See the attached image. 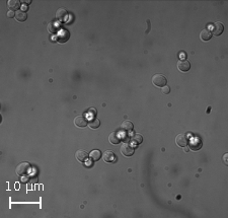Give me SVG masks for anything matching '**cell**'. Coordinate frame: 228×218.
<instances>
[{"mask_svg":"<svg viewBox=\"0 0 228 218\" xmlns=\"http://www.w3.org/2000/svg\"><path fill=\"white\" fill-rule=\"evenodd\" d=\"M131 141L133 143H135V144H141L143 141L142 135L139 134V133H134V134L131 136Z\"/></svg>","mask_w":228,"mask_h":218,"instance_id":"ac0fdd59","label":"cell"},{"mask_svg":"<svg viewBox=\"0 0 228 218\" xmlns=\"http://www.w3.org/2000/svg\"><path fill=\"white\" fill-rule=\"evenodd\" d=\"M28 7L27 5H24V6H22V10H24H24L27 11V10H28Z\"/></svg>","mask_w":228,"mask_h":218,"instance_id":"4316f807","label":"cell"},{"mask_svg":"<svg viewBox=\"0 0 228 218\" xmlns=\"http://www.w3.org/2000/svg\"><path fill=\"white\" fill-rule=\"evenodd\" d=\"M74 124L78 128H84L87 125V120L86 118H84L83 116H77L75 119H74Z\"/></svg>","mask_w":228,"mask_h":218,"instance_id":"30bf717a","label":"cell"},{"mask_svg":"<svg viewBox=\"0 0 228 218\" xmlns=\"http://www.w3.org/2000/svg\"><path fill=\"white\" fill-rule=\"evenodd\" d=\"M169 92H170V87H169L168 85H164L161 87V92L163 94H168Z\"/></svg>","mask_w":228,"mask_h":218,"instance_id":"7402d4cb","label":"cell"},{"mask_svg":"<svg viewBox=\"0 0 228 218\" xmlns=\"http://www.w3.org/2000/svg\"><path fill=\"white\" fill-rule=\"evenodd\" d=\"M89 156H90V159L92 161H97L100 158V156H102V152H100L99 150H92L90 152Z\"/></svg>","mask_w":228,"mask_h":218,"instance_id":"d6986e66","label":"cell"},{"mask_svg":"<svg viewBox=\"0 0 228 218\" xmlns=\"http://www.w3.org/2000/svg\"><path fill=\"white\" fill-rule=\"evenodd\" d=\"M211 38H212V34H211V32L209 30H207V28H204V30L200 32V39L202 41H209Z\"/></svg>","mask_w":228,"mask_h":218,"instance_id":"9a60e30c","label":"cell"},{"mask_svg":"<svg viewBox=\"0 0 228 218\" xmlns=\"http://www.w3.org/2000/svg\"><path fill=\"white\" fill-rule=\"evenodd\" d=\"M189 145H190V148L194 151H198L200 150L203 146V143H202L201 139L198 137H193L191 140H189Z\"/></svg>","mask_w":228,"mask_h":218,"instance_id":"3957f363","label":"cell"},{"mask_svg":"<svg viewBox=\"0 0 228 218\" xmlns=\"http://www.w3.org/2000/svg\"><path fill=\"white\" fill-rule=\"evenodd\" d=\"M99 125H100L99 120L96 119V118L91 119L90 121H89V123H88V126L90 127L91 129H97L99 127Z\"/></svg>","mask_w":228,"mask_h":218,"instance_id":"ffe728a7","label":"cell"},{"mask_svg":"<svg viewBox=\"0 0 228 218\" xmlns=\"http://www.w3.org/2000/svg\"><path fill=\"white\" fill-rule=\"evenodd\" d=\"M75 157L78 161L80 162H85L86 159L88 158V153L85 150H82V149H79V150L76 151L75 153Z\"/></svg>","mask_w":228,"mask_h":218,"instance_id":"9c48e42d","label":"cell"},{"mask_svg":"<svg viewBox=\"0 0 228 218\" xmlns=\"http://www.w3.org/2000/svg\"><path fill=\"white\" fill-rule=\"evenodd\" d=\"M68 15V12L65 8H59L56 12V17L59 21H66Z\"/></svg>","mask_w":228,"mask_h":218,"instance_id":"7c38bea8","label":"cell"},{"mask_svg":"<svg viewBox=\"0 0 228 218\" xmlns=\"http://www.w3.org/2000/svg\"><path fill=\"white\" fill-rule=\"evenodd\" d=\"M211 31H212L211 34H213L214 36H220L224 31V25L223 24H221V22L217 21V22H215V24H213Z\"/></svg>","mask_w":228,"mask_h":218,"instance_id":"8992f818","label":"cell"},{"mask_svg":"<svg viewBox=\"0 0 228 218\" xmlns=\"http://www.w3.org/2000/svg\"><path fill=\"white\" fill-rule=\"evenodd\" d=\"M191 68V64L188 60L185 59H181L178 62V69L182 72H187V71L190 70Z\"/></svg>","mask_w":228,"mask_h":218,"instance_id":"52a82bcc","label":"cell"},{"mask_svg":"<svg viewBox=\"0 0 228 218\" xmlns=\"http://www.w3.org/2000/svg\"><path fill=\"white\" fill-rule=\"evenodd\" d=\"M22 2H24V3H25V2H27V3H31L32 1H31V0H27V1H25V0H24Z\"/></svg>","mask_w":228,"mask_h":218,"instance_id":"83f0119b","label":"cell"},{"mask_svg":"<svg viewBox=\"0 0 228 218\" xmlns=\"http://www.w3.org/2000/svg\"><path fill=\"white\" fill-rule=\"evenodd\" d=\"M227 157H228V154L227 153H225L224 154V156H223V162H224V164H228V161H227Z\"/></svg>","mask_w":228,"mask_h":218,"instance_id":"484cf974","label":"cell"},{"mask_svg":"<svg viewBox=\"0 0 228 218\" xmlns=\"http://www.w3.org/2000/svg\"><path fill=\"white\" fill-rule=\"evenodd\" d=\"M189 139L185 134H178L177 137H175V143H177L178 146L180 147H185L188 145Z\"/></svg>","mask_w":228,"mask_h":218,"instance_id":"5b68a950","label":"cell"},{"mask_svg":"<svg viewBox=\"0 0 228 218\" xmlns=\"http://www.w3.org/2000/svg\"><path fill=\"white\" fill-rule=\"evenodd\" d=\"M57 40L58 42H60V43H65V42H67L69 40V32L66 30H62L58 32V37H57Z\"/></svg>","mask_w":228,"mask_h":218,"instance_id":"8fae6325","label":"cell"},{"mask_svg":"<svg viewBox=\"0 0 228 218\" xmlns=\"http://www.w3.org/2000/svg\"><path fill=\"white\" fill-rule=\"evenodd\" d=\"M152 83L153 85L157 87H162L166 85V78H165L164 75H162V74H155L152 77Z\"/></svg>","mask_w":228,"mask_h":218,"instance_id":"7a4b0ae2","label":"cell"},{"mask_svg":"<svg viewBox=\"0 0 228 218\" xmlns=\"http://www.w3.org/2000/svg\"><path fill=\"white\" fill-rule=\"evenodd\" d=\"M109 141L112 144H119L121 142V137H120L119 133L117 132H112L109 136Z\"/></svg>","mask_w":228,"mask_h":218,"instance_id":"4fadbf2b","label":"cell"},{"mask_svg":"<svg viewBox=\"0 0 228 218\" xmlns=\"http://www.w3.org/2000/svg\"><path fill=\"white\" fill-rule=\"evenodd\" d=\"M134 147L129 144V143H124V144L121 146V152L123 155L125 156H131L134 154Z\"/></svg>","mask_w":228,"mask_h":218,"instance_id":"277c9868","label":"cell"},{"mask_svg":"<svg viewBox=\"0 0 228 218\" xmlns=\"http://www.w3.org/2000/svg\"><path fill=\"white\" fill-rule=\"evenodd\" d=\"M48 30H49V32H56L58 30H57V28H56V25L55 24H49V27H48Z\"/></svg>","mask_w":228,"mask_h":218,"instance_id":"603a6c76","label":"cell"},{"mask_svg":"<svg viewBox=\"0 0 228 218\" xmlns=\"http://www.w3.org/2000/svg\"><path fill=\"white\" fill-rule=\"evenodd\" d=\"M7 6L9 10H17L18 7L21 6V1H18V0H9L7 2Z\"/></svg>","mask_w":228,"mask_h":218,"instance_id":"2e32d148","label":"cell"},{"mask_svg":"<svg viewBox=\"0 0 228 218\" xmlns=\"http://www.w3.org/2000/svg\"><path fill=\"white\" fill-rule=\"evenodd\" d=\"M30 171H31V164L28 162H21V164H19L17 165V167L15 170L16 174L18 175H21V177L28 175Z\"/></svg>","mask_w":228,"mask_h":218,"instance_id":"6da1fadb","label":"cell"},{"mask_svg":"<svg viewBox=\"0 0 228 218\" xmlns=\"http://www.w3.org/2000/svg\"><path fill=\"white\" fill-rule=\"evenodd\" d=\"M103 158L106 162H114L116 161V155L112 150H106L103 154Z\"/></svg>","mask_w":228,"mask_h":218,"instance_id":"ba28073f","label":"cell"},{"mask_svg":"<svg viewBox=\"0 0 228 218\" xmlns=\"http://www.w3.org/2000/svg\"><path fill=\"white\" fill-rule=\"evenodd\" d=\"M88 115H90V116H95V115H96V110L94 109V108L89 109V111H88Z\"/></svg>","mask_w":228,"mask_h":218,"instance_id":"cb8c5ba5","label":"cell"},{"mask_svg":"<svg viewBox=\"0 0 228 218\" xmlns=\"http://www.w3.org/2000/svg\"><path fill=\"white\" fill-rule=\"evenodd\" d=\"M121 129L123 130V131H125V132L132 131V129H133V123L131 121H129V120H126V121H124L122 123Z\"/></svg>","mask_w":228,"mask_h":218,"instance_id":"e0dca14e","label":"cell"},{"mask_svg":"<svg viewBox=\"0 0 228 218\" xmlns=\"http://www.w3.org/2000/svg\"><path fill=\"white\" fill-rule=\"evenodd\" d=\"M24 181H27L31 184H36V183H38V177L37 175H35V177H28V178L24 179Z\"/></svg>","mask_w":228,"mask_h":218,"instance_id":"44dd1931","label":"cell"},{"mask_svg":"<svg viewBox=\"0 0 228 218\" xmlns=\"http://www.w3.org/2000/svg\"><path fill=\"white\" fill-rule=\"evenodd\" d=\"M28 18V14L27 12H24V10H17L15 12V19L19 22L25 21Z\"/></svg>","mask_w":228,"mask_h":218,"instance_id":"5bb4252c","label":"cell"},{"mask_svg":"<svg viewBox=\"0 0 228 218\" xmlns=\"http://www.w3.org/2000/svg\"><path fill=\"white\" fill-rule=\"evenodd\" d=\"M6 15H7V17H9V18H10V17H13V16L15 17V12H14L13 10H8L7 14H6Z\"/></svg>","mask_w":228,"mask_h":218,"instance_id":"d4e9b609","label":"cell"}]
</instances>
